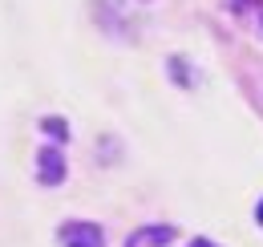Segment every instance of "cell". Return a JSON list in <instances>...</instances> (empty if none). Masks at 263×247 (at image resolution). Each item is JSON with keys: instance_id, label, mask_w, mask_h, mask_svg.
I'll return each mask as SVG.
<instances>
[{"instance_id": "cell-2", "label": "cell", "mask_w": 263, "mask_h": 247, "mask_svg": "<svg viewBox=\"0 0 263 247\" xmlns=\"http://www.w3.org/2000/svg\"><path fill=\"white\" fill-rule=\"evenodd\" d=\"M36 174H41L45 186H57L61 179H65V158H61L57 146H45V150L36 154Z\"/></svg>"}, {"instance_id": "cell-5", "label": "cell", "mask_w": 263, "mask_h": 247, "mask_svg": "<svg viewBox=\"0 0 263 247\" xmlns=\"http://www.w3.org/2000/svg\"><path fill=\"white\" fill-rule=\"evenodd\" d=\"M191 247H215V243H211V239H195Z\"/></svg>"}, {"instance_id": "cell-4", "label": "cell", "mask_w": 263, "mask_h": 247, "mask_svg": "<svg viewBox=\"0 0 263 247\" xmlns=\"http://www.w3.org/2000/svg\"><path fill=\"white\" fill-rule=\"evenodd\" d=\"M170 239H174V227H142L130 235L126 247H166Z\"/></svg>"}, {"instance_id": "cell-3", "label": "cell", "mask_w": 263, "mask_h": 247, "mask_svg": "<svg viewBox=\"0 0 263 247\" xmlns=\"http://www.w3.org/2000/svg\"><path fill=\"white\" fill-rule=\"evenodd\" d=\"M227 8L247 25V29L263 32V0H227Z\"/></svg>"}, {"instance_id": "cell-1", "label": "cell", "mask_w": 263, "mask_h": 247, "mask_svg": "<svg viewBox=\"0 0 263 247\" xmlns=\"http://www.w3.org/2000/svg\"><path fill=\"white\" fill-rule=\"evenodd\" d=\"M61 243L65 247H105V235L93 223H65L61 227Z\"/></svg>"}, {"instance_id": "cell-6", "label": "cell", "mask_w": 263, "mask_h": 247, "mask_svg": "<svg viewBox=\"0 0 263 247\" xmlns=\"http://www.w3.org/2000/svg\"><path fill=\"white\" fill-rule=\"evenodd\" d=\"M255 219H259V223H263V203H259V215H255Z\"/></svg>"}]
</instances>
